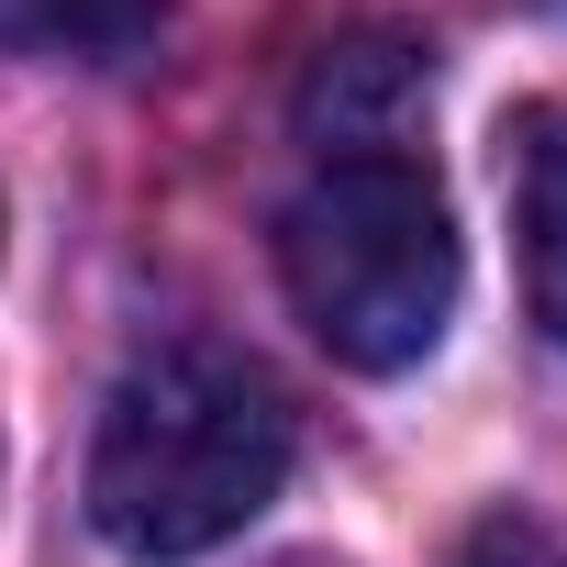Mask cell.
Returning <instances> with one entry per match:
<instances>
[{
    "instance_id": "1",
    "label": "cell",
    "mask_w": 567,
    "mask_h": 567,
    "mask_svg": "<svg viewBox=\"0 0 567 567\" xmlns=\"http://www.w3.org/2000/svg\"><path fill=\"white\" fill-rule=\"evenodd\" d=\"M290 390H278L245 346H156L112 379L101 434H90V523L134 567H178L234 545L278 478H290Z\"/></svg>"
},
{
    "instance_id": "2",
    "label": "cell",
    "mask_w": 567,
    "mask_h": 567,
    "mask_svg": "<svg viewBox=\"0 0 567 567\" xmlns=\"http://www.w3.org/2000/svg\"><path fill=\"white\" fill-rule=\"evenodd\" d=\"M278 278H290V312L323 334V357L390 379L445 346L467 245L423 156H323L278 212Z\"/></svg>"
},
{
    "instance_id": "3",
    "label": "cell",
    "mask_w": 567,
    "mask_h": 567,
    "mask_svg": "<svg viewBox=\"0 0 567 567\" xmlns=\"http://www.w3.org/2000/svg\"><path fill=\"white\" fill-rule=\"evenodd\" d=\"M423 90H434V45H412V34H346V45H323V68L301 90V134L323 156H390Z\"/></svg>"
},
{
    "instance_id": "4",
    "label": "cell",
    "mask_w": 567,
    "mask_h": 567,
    "mask_svg": "<svg viewBox=\"0 0 567 567\" xmlns=\"http://www.w3.org/2000/svg\"><path fill=\"white\" fill-rule=\"evenodd\" d=\"M512 234H523V312L567 346V101L512 112Z\"/></svg>"
},
{
    "instance_id": "5",
    "label": "cell",
    "mask_w": 567,
    "mask_h": 567,
    "mask_svg": "<svg viewBox=\"0 0 567 567\" xmlns=\"http://www.w3.org/2000/svg\"><path fill=\"white\" fill-rule=\"evenodd\" d=\"M167 0H0V56H134Z\"/></svg>"
},
{
    "instance_id": "6",
    "label": "cell",
    "mask_w": 567,
    "mask_h": 567,
    "mask_svg": "<svg viewBox=\"0 0 567 567\" xmlns=\"http://www.w3.org/2000/svg\"><path fill=\"white\" fill-rule=\"evenodd\" d=\"M467 567H556V545H545L534 523H478V545H467Z\"/></svg>"
},
{
    "instance_id": "7",
    "label": "cell",
    "mask_w": 567,
    "mask_h": 567,
    "mask_svg": "<svg viewBox=\"0 0 567 567\" xmlns=\"http://www.w3.org/2000/svg\"><path fill=\"white\" fill-rule=\"evenodd\" d=\"M278 567H334V556H278Z\"/></svg>"
},
{
    "instance_id": "8",
    "label": "cell",
    "mask_w": 567,
    "mask_h": 567,
    "mask_svg": "<svg viewBox=\"0 0 567 567\" xmlns=\"http://www.w3.org/2000/svg\"><path fill=\"white\" fill-rule=\"evenodd\" d=\"M545 12H567V0H545Z\"/></svg>"
}]
</instances>
